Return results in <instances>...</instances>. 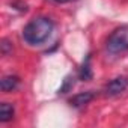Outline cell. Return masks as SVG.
Here are the masks:
<instances>
[{
	"label": "cell",
	"mask_w": 128,
	"mask_h": 128,
	"mask_svg": "<svg viewBox=\"0 0 128 128\" xmlns=\"http://www.w3.org/2000/svg\"><path fill=\"white\" fill-rule=\"evenodd\" d=\"M80 78L82 80H90L92 78V68H90V54H88L86 60L83 62L82 70H80Z\"/></svg>",
	"instance_id": "52a82bcc"
},
{
	"label": "cell",
	"mask_w": 128,
	"mask_h": 128,
	"mask_svg": "<svg viewBox=\"0 0 128 128\" xmlns=\"http://www.w3.org/2000/svg\"><path fill=\"white\" fill-rule=\"evenodd\" d=\"M54 29V24L47 17H36L23 29V39L29 45H41L44 44Z\"/></svg>",
	"instance_id": "6da1fadb"
},
{
	"label": "cell",
	"mask_w": 128,
	"mask_h": 128,
	"mask_svg": "<svg viewBox=\"0 0 128 128\" xmlns=\"http://www.w3.org/2000/svg\"><path fill=\"white\" fill-rule=\"evenodd\" d=\"M106 47L113 54L126 51L128 50V26H120L116 30H113L107 38Z\"/></svg>",
	"instance_id": "7a4b0ae2"
},
{
	"label": "cell",
	"mask_w": 128,
	"mask_h": 128,
	"mask_svg": "<svg viewBox=\"0 0 128 128\" xmlns=\"http://www.w3.org/2000/svg\"><path fill=\"white\" fill-rule=\"evenodd\" d=\"M126 84H128V82H126V78H125V77H118V78L112 80V82L107 84L106 92H107L108 95H119L120 92H124V90H125Z\"/></svg>",
	"instance_id": "3957f363"
},
{
	"label": "cell",
	"mask_w": 128,
	"mask_h": 128,
	"mask_svg": "<svg viewBox=\"0 0 128 128\" xmlns=\"http://www.w3.org/2000/svg\"><path fill=\"white\" fill-rule=\"evenodd\" d=\"M14 118V107L9 102L0 104V122H8Z\"/></svg>",
	"instance_id": "8992f818"
},
{
	"label": "cell",
	"mask_w": 128,
	"mask_h": 128,
	"mask_svg": "<svg viewBox=\"0 0 128 128\" xmlns=\"http://www.w3.org/2000/svg\"><path fill=\"white\" fill-rule=\"evenodd\" d=\"M56 3H70V2H74V0H53Z\"/></svg>",
	"instance_id": "9c48e42d"
},
{
	"label": "cell",
	"mask_w": 128,
	"mask_h": 128,
	"mask_svg": "<svg viewBox=\"0 0 128 128\" xmlns=\"http://www.w3.org/2000/svg\"><path fill=\"white\" fill-rule=\"evenodd\" d=\"M72 86H74V77H66L63 80V86L59 89V94H66L68 90H71Z\"/></svg>",
	"instance_id": "ba28073f"
},
{
	"label": "cell",
	"mask_w": 128,
	"mask_h": 128,
	"mask_svg": "<svg viewBox=\"0 0 128 128\" xmlns=\"http://www.w3.org/2000/svg\"><path fill=\"white\" fill-rule=\"evenodd\" d=\"M18 83H20V78L15 77V76H6L2 78V82H0V89H2L3 92H11L14 89L18 88Z\"/></svg>",
	"instance_id": "5b68a950"
},
{
	"label": "cell",
	"mask_w": 128,
	"mask_h": 128,
	"mask_svg": "<svg viewBox=\"0 0 128 128\" xmlns=\"http://www.w3.org/2000/svg\"><path fill=\"white\" fill-rule=\"evenodd\" d=\"M92 100H94V94H92V92H82V94L74 95V96L70 100V104H71L72 107L80 108V107H84L86 104H89Z\"/></svg>",
	"instance_id": "277c9868"
}]
</instances>
